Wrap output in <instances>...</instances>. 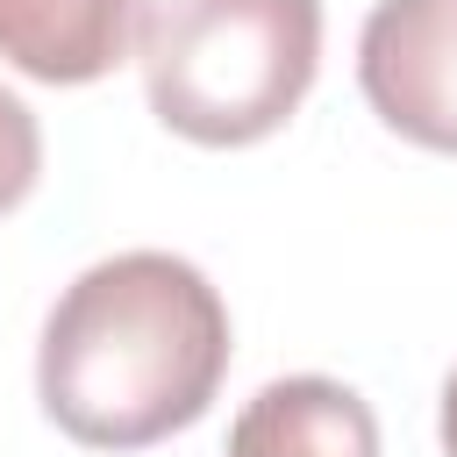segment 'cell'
Segmentation results:
<instances>
[{
    "label": "cell",
    "mask_w": 457,
    "mask_h": 457,
    "mask_svg": "<svg viewBox=\"0 0 457 457\" xmlns=\"http://www.w3.org/2000/svg\"><path fill=\"white\" fill-rule=\"evenodd\" d=\"M228 371V307L200 264L121 250L79 271L36 350L43 414L86 450H143L193 428Z\"/></svg>",
    "instance_id": "1"
},
{
    "label": "cell",
    "mask_w": 457,
    "mask_h": 457,
    "mask_svg": "<svg viewBox=\"0 0 457 457\" xmlns=\"http://www.w3.org/2000/svg\"><path fill=\"white\" fill-rule=\"evenodd\" d=\"M321 64V0H164L143 21L150 114L207 150L286 129Z\"/></svg>",
    "instance_id": "2"
},
{
    "label": "cell",
    "mask_w": 457,
    "mask_h": 457,
    "mask_svg": "<svg viewBox=\"0 0 457 457\" xmlns=\"http://www.w3.org/2000/svg\"><path fill=\"white\" fill-rule=\"evenodd\" d=\"M357 86L393 136L457 157V0H378L357 36Z\"/></svg>",
    "instance_id": "3"
},
{
    "label": "cell",
    "mask_w": 457,
    "mask_h": 457,
    "mask_svg": "<svg viewBox=\"0 0 457 457\" xmlns=\"http://www.w3.org/2000/svg\"><path fill=\"white\" fill-rule=\"evenodd\" d=\"M150 21V0H0V57L43 86L107 79Z\"/></svg>",
    "instance_id": "4"
},
{
    "label": "cell",
    "mask_w": 457,
    "mask_h": 457,
    "mask_svg": "<svg viewBox=\"0 0 457 457\" xmlns=\"http://www.w3.org/2000/svg\"><path fill=\"white\" fill-rule=\"evenodd\" d=\"M228 457H378V421L343 378H271L243 400Z\"/></svg>",
    "instance_id": "5"
},
{
    "label": "cell",
    "mask_w": 457,
    "mask_h": 457,
    "mask_svg": "<svg viewBox=\"0 0 457 457\" xmlns=\"http://www.w3.org/2000/svg\"><path fill=\"white\" fill-rule=\"evenodd\" d=\"M36 171H43V129L29 114V100L0 86V214L29 200Z\"/></svg>",
    "instance_id": "6"
},
{
    "label": "cell",
    "mask_w": 457,
    "mask_h": 457,
    "mask_svg": "<svg viewBox=\"0 0 457 457\" xmlns=\"http://www.w3.org/2000/svg\"><path fill=\"white\" fill-rule=\"evenodd\" d=\"M443 457H457V371L443 378Z\"/></svg>",
    "instance_id": "7"
}]
</instances>
